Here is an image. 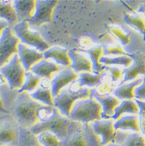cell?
Returning a JSON list of instances; mask_svg holds the SVG:
<instances>
[{
	"instance_id": "cell-1",
	"label": "cell",
	"mask_w": 145,
	"mask_h": 146,
	"mask_svg": "<svg viewBox=\"0 0 145 146\" xmlns=\"http://www.w3.org/2000/svg\"><path fill=\"white\" fill-rule=\"evenodd\" d=\"M44 104L34 100L26 92L19 93L9 110L20 127L30 130L37 123V110Z\"/></svg>"
},
{
	"instance_id": "cell-2",
	"label": "cell",
	"mask_w": 145,
	"mask_h": 146,
	"mask_svg": "<svg viewBox=\"0 0 145 146\" xmlns=\"http://www.w3.org/2000/svg\"><path fill=\"white\" fill-rule=\"evenodd\" d=\"M62 146H103L101 138L95 134L92 124L72 121L66 139Z\"/></svg>"
},
{
	"instance_id": "cell-3",
	"label": "cell",
	"mask_w": 145,
	"mask_h": 146,
	"mask_svg": "<svg viewBox=\"0 0 145 146\" xmlns=\"http://www.w3.org/2000/svg\"><path fill=\"white\" fill-rule=\"evenodd\" d=\"M92 95V89L81 86L78 80L62 90L54 98V107L58 110L62 115L70 117V113L76 102L89 98Z\"/></svg>"
},
{
	"instance_id": "cell-4",
	"label": "cell",
	"mask_w": 145,
	"mask_h": 146,
	"mask_svg": "<svg viewBox=\"0 0 145 146\" xmlns=\"http://www.w3.org/2000/svg\"><path fill=\"white\" fill-rule=\"evenodd\" d=\"M102 113V105L92 94L89 98L76 102L72 109L69 118L73 121L92 124L103 119Z\"/></svg>"
},
{
	"instance_id": "cell-5",
	"label": "cell",
	"mask_w": 145,
	"mask_h": 146,
	"mask_svg": "<svg viewBox=\"0 0 145 146\" xmlns=\"http://www.w3.org/2000/svg\"><path fill=\"white\" fill-rule=\"evenodd\" d=\"M71 123L72 120L70 118L62 115L58 110L54 107L50 117H48L45 121L37 123L31 127L30 131L36 136L42 132H51L63 141L67 138Z\"/></svg>"
},
{
	"instance_id": "cell-6",
	"label": "cell",
	"mask_w": 145,
	"mask_h": 146,
	"mask_svg": "<svg viewBox=\"0 0 145 146\" xmlns=\"http://www.w3.org/2000/svg\"><path fill=\"white\" fill-rule=\"evenodd\" d=\"M13 30L21 43L27 45L28 47L34 48L43 53L50 48L39 31L31 27L27 21L17 23L13 27Z\"/></svg>"
},
{
	"instance_id": "cell-7",
	"label": "cell",
	"mask_w": 145,
	"mask_h": 146,
	"mask_svg": "<svg viewBox=\"0 0 145 146\" xmlns=\"http://www.w3.org/2000/svg\"><path fill=\"white\" fill-rule=\"evenodd\" d=\"M26 72L18 54L14 55L6 65L0 68V73L12 90L21 89L25 81Z\"/></svg>"
},
{
	"instance_id": "cell-8",
	"label": "cell",
	"mask_w": 145,
	"mask_h": 146,
	"mask_svg": "<svg viewBox=\"0 0 145 146\" xmlns=\"http://www.w3.org/2000/svg\"><path fill=\"white\" fill-rule=\"evenodd\" d=\"M20 127L10 113H0V146H18Z\"/></svg>"
},
{
	"instance_id": "cell-9",
	"label": "cell",
	"mask_w": 145,
	"mask_h": 146,
	"mask_svg": "<svg viewBox=\"0 0 145 146\" xmlns=\"http://www.w3.org/2000/svg\"><path fill=\"white\" fill-rule=\"evenodd\" d=\"M20 43V40L10 27L3 31L0 36V68L6 65L18 54V46Z\"/></svg>"
},
{
	"instance_id": "cell-10",
	"label": "cell",
	"mask_w": 145,
	"mask_h": 146,
	"mask_svg": "<svg viewBox=\"0 0 145 146\" xmlns=\"http://www.w3.org/2000/svg\"><path fill=\"white\" fill-rule=\"evenodd\" d=\"M58 1L37 0L36 2V12L33 18L28 22L33 27H39L45 23L51 22L54 9Z\"/></svg>"
},
{
	"instance_id": "cell-11",
	"label": "cell",
	"mask_w": 145,
	"mask_h": 146,
	"mask_svg": "<svg viewBox=\"0 0 145 146\" xmlns=\"http://www.w3.org/2000/svg\"><path fill=\"white\" fill-rule=\"evenodd\" d=\"M78 76L79 75L73 70L72 67L64 68L61 72H59L50 81L54 98L57 97L62 90L66 88V86H68L74 82L77 81Z\"/></svg>"
},
{
	"instance_id": "cell-12",
	"label": "cell",
	"mask_w": 145,
	"mask_h": 146,
	"mask_svg": "<svg viewBox=\"0 0 145 146\" xmlns=\"http://www.w3.org/2000/svg\"><path fill=\"white\" fill-rule=\"evenodd\" d=\"M114 123L113 119H101L91 124L95 134L101 138L103 146L107 145L115 140L117 130L115 129Z\"/></svg>"
},
{
	"instance_id": "cell-13",
	"label": "cell",
	"mask_w": 145,
	"mask_h": 146,
	"mask_svg": "<svg viewBox=\"0 0 145 146\" xmlns=\"http://www.w3.org/2000/svg\"><path fill=\"white\" fill-rule=\"evenodd\" d=\"M72 62L71 67L78 75L83 72H93V64L89 55L85 51L76 48L68 51Z\"/></svg>"
},
{
	"instance_id": "cell-14",
	"label": "cell",
	"mask_w": 145,
	"mask_h": 146,
	"mask_svg": "<svg viewBox=\"0 0 145 146\" xmlns=\"http://www.w3.org/2000/svg\"><path fill=\"white\" fill-rule=\"evenodd\" d=\"M18 55L26 72H30L33 66L44 59L43 52L28 47L23 43H20L18 46Z\"/></svg>"
},
{
	"instance_id": "cell-15",
	"label": "cell",
	"mask_w": 145,
	"mask_h": 146,
	"mask_svg": "<svg viewBox=\"0 0 145 146\" xmlns=\"http://www.w3.org/2000/svg\"><path fill=\"white\" fill-rule=\"evenodd\" d=\"M64 68L50 59H43L32 67L30 72L39 76L40 79L51 81L54 76Z\"/></svg>"
},
{
	"instance_id": "cell-16",
	"label": "cell",
	"mask_w": 145,
	"mask_h": 146,
	"mask_svg": "<svg viewBox=\"0 0 145 146\" xmlns=\"http://www.w3.org/2000/svg\"><path fill=\"white\" fill-rule=\"evenodd\" d=\"M134 62L124 70V76L121 84L131 82L138 78L140 75L145 76V55L141 53L130 54Z\"/></svg>"
},
{
	"instance_id": "cell-17",
	"label": "cell",
	"mask_w": 145,
	"mask_h": 146,
	"mask_svg": "<svg viewBox=\"0 0 145 146\" xmlns=\"http://www.w3.org/2000/svg\"><path fill=\"white\" fill-rule=\"evenodd\" d=\"M92 94L103 107V119H112L116 109L120 106L121 100L114 95H99L95 93L93 89H92Z\"/></svg>"
},
{
	"instance_id": "cell-18",
	"label": "cell",
	"mask_w": 145,
	"mask_h": 146,
	"mask_svg": "<svg viewBox=\"0 0 145 146\" xmlns=\"http://www.w3.org/2000/svg\"><path fill=\"white\" fill-rule=\"evenodd\" d=\"M30 94L32 98L40 104L46 106L54 107V98L51 91L50 81L49 80L41 79V82L39 87L34 93Z\"/></svg>"
},
{
	"instance_id": "cell-19",
	"label": "cell",
	"mask_w": 145,
	"mask_h": 146,
	"mask_svg": "<svg viewBox=\"0 0 145 146\" xmlns=\"http://www.w3.org/2000/svg\"><path fill=\"white\" fill-rule=\"evenodd\" d=\"M144 81V78L138 77L133 81L120 84L114 89L113 95L117 96L120 100H135L134 90Z\"/></svg>"
},
{
	"instance_id": "cell-20",
	"label": "cell",
	"mask_w": 145,
	"mask_h": 146,
	"mask_svg": "<svg viewBox=\"0 0 145 146\" xmlns=\"http://www.w3.org/2000/svg\"><path fill=\"white\" fill-rule=\"evenodd\" d=\"M13 6L17 13L18 23L29 21L31 20L36 12V2L34 0L30 1H13Z\"/></svg>"
},
{
	"instance_id": "cell-21",
	"label": "cell",
	"mask_w": 145,
	"mask_h": 146,
	"mask_svg": "<svg viewBox=\"0 0 145 146\" xmlns=\"http://www.w3.org/2000/svg\"><path fill=\"white\" fill-rule=\"evenodd\" d=\"M68 50L60 46L50 47L48 50L44 52L45 59L52 60L62 67H71L72 62L68 54Z\"/></svg>"
},
{
	"instance_id": "cell-22",
	"label": "cell",
	"mask_w": 145,
	"mask_h": 146,
	"mask_svg": "<svg viewBox=\"0 0 145 146\" xmlns=\"http://www.w3.org/2000/svg\"><path fill=\"white\" fill-rule=\"evenodd\" d=\"M115 129L121 131H132L135 133H141L139 124V117L137 115L122 116L118 120L115 121Z\"/></svg>"
},
{
	"instance_id": "cell-23",
	"label": "cell",
	"mask_w": 145,
	"mask_h": 146,
	"mask_svg": "<svg viewBox=\"0 0 145 146\" xmlns=\"http://www.w3.org/2000/svg\"><path fill=\"white\" fill-rule=\"evenodd\" d=\"M0 19L7 21L11 28L18 23V18L13 1L0 0Z\"/></svg>"
},
{
	"instance_id": "cell-24",
	"label": "cell",
	"mask_w": 145,
	"mask_h": 146,
	"mask_svg": "<svg viewBox=\"0 0 145 146\" xmlns=\"http://www.w3.org/2000/svg\"><path fill=\"white\" fill-rule=\"evenodd\" d=\"M93 64V72L102 74L105 72V65L100 62V58L103 56V45H95L91 48H87L85 51Z\"/></svg>"
},
{
	"instance_id": "cell-25",
	"label": "cell",
	"mask_w": 145,
	"mask_h": 146,
	"mask_svg": "<svg viewBox=\"0 0 145 146\" xmlns=\"http://www.w3.org/2000/svg\"><path fill=\"white\" fill-rule=\"evenodd\" d=\"M124 21L144 36L145 40V17L140 12L124 13Z\"/></svg>"
},
{
	"instance_id": "cell-26",
	"label": "cell",
	"mask_w": 145,
	"mask_h": 146,
	"mask_svg": "<svg viewBox=\"0 0 145 146\" xmlns=\"http://www.w3.org/2000/svg\"><path fill=\"white\" fill-rule=\"evenodd\" d=\"M139 112V107L134 100H122L120 106L115 110L114 115L112 119L117 121L125 113L132 114V115H138Z\"/></svg>"
},
{
	"instance_id": "cell-27",
	"label": "cell",
	"mask_w": 145,
	"mask_h": 146,
	"mask_svg": "<svg viewBox=\"0 0 145 146\" xmlns=\"http://www.w3.org/2000/svg\"><path fill=\"white\" fill-rule=\"evenodd\" d=\"M41 82V79L39 76L34 74L32 72H26L25 76V81L20 90H18V93H32L39 87Z\"/></svg>"
},
{
	"instance_id": "cell-28",
	"label": "cell",
	"mask_w": 145,
	"mask_h": 146,
	"mask_svg": "<svg viewBox=\"0 0 145 146\" xmlns=\"http://www.w3.org/2000/svg\"><path fill=\"white\" fill-rule=\"evenodd\" d=\"M130 55H120L116 57L103 56L100 58V62L103 65H119L127 68L134 62V60Z\"/></svg>"
},
{
	"instance_id": "cell-29",
	"label": "cell",
	"mask_w": 145,
	"mask_h": 146,
	"mask_svg": "<svg viewBox=\"0 0 145 146\" xmlns=\"http://www.w3.org/2000/svg\"><path fill=\"white\" fill-rule=\"evenodd\" d=\"M102 74H97L95 72L81 73L78 76V83L84 87L94 89L99 84L102 78Z\"/></svg>"
},
{
	"instance_id": "cell-30",
	"label": "cell",
	"mask_w": 145,
	"mask_h": 146,
	"mask_svg": "<svg viewBox=\"0 0 145 146\" xmlns=\"http://www.w3.org/2000/svg\"><path fill=\"white\" fill-rule=\"evenodd\" d=\"M106 28L109 32V34L113 36L115 40L117 39L120 44L127 46L130 42V36L118 24H108L106 25Z\"/></svg>"
},
{
	"instance_id": "cell-31",
	"label": "cell",
	"mask_w": 145,
	"mask_h": 146,
	"mask_svg": "<svg viewBox=\"0 0 145 146\" xmlns=\"http://www.w3.org/2000/svg\"><path fill=\"white\" fill-rule=\"evenodd\" d=\"M103 47V56L116 57L120 55H130V54L126 52L122 47V44L117 40L107 41Z\"/></svg>"
},
{
	"instance_id": "cell-32",
	"label": "cell",
	"mask_w": 145,
	"mask_h": 146,
	"mask_svg": "<svg viewBox=\"0 0 145 146\" xmlns=\"http://www.w3.org/2000/svg\"><path fill=\"white\" fill-rule=\"evenodd\" d=\"M116 85L113 82L109 75L105 71L102 74V78L99 84L93 90H95V93L99 95H109L112 91L113 92V88Z\"/></svg>"
},
{
	"instance_id": "cell-33",
	"label": "cell",
	"mask_w": 145,
	"mask_h": 146,
	"mask_svg": "<svg viewBox=\"0 0 145 146\" xmlns=\"http://www.w3.org/2000/svg\"><path fill=\"white\" fill-rule=\"evenodd\" d=\"M18 146H43L37 140L36 135L32 134L30 130L20 127V141Z\"/></svg>"
},
{
	"instance_id": "cell-34",
	"label": "cell",
	"mask_w": 145,
	"mask_h": 146,
	"mask_svg": "<svg viewBox=\"0 0 145 146\" xmlns=\"http://www.w3.org/2000/svg\"><path fill=\"white\" fill-rule=\"evenodd\" d=\"M36 138L43 146H62V141L51 132H42Z\"/></svg>"
},
{
	"instance_id": "cell-35",
	"label": "cell",
	"mask_w": 145,
	"mask_h": 146,
	"mask_svg": "<svg viewBox=\"0 0 145 146\" xmlns=\"http://www.w3.org/2000/svg\"><path fill=\"white\" fill-rule=\"evenodd\" d=\"M125 68L119 65H105V71L108 73L111 78L112 81L116 86L118 82H120V85L123 82L124 76ZM119 85V86H120Z\"/></svg>"
},
{
	"instance_id": "cell-36",
	"label": "cell",
	"mask_w": 145,
	"mask_h": 146,
	"mask_svg": "<svg viewBox=\"0 0 145 146\" xmlns=\"http://www.w3.org/2000/svg\"><path fill=\"white\" fill-rule=\"evenodd\" d=\"M123 146H145V136L142 133H132L127 136Z\"/></svg>"
},
{
	"instance_id": "cell-37",
	"label": "cell",
	"mask_w": 145,
	"mask_h": 146,
	"mask_svg": "<svg viewBox=\"0 0 145 146\" xmlns=\"http://www.w3.org/2000/svg\"><path fill=\"white\" fill-rule=\"evenodd\" d=\"M135 94V99L140 100H145V76H144V81L134 90Z\"/></svg>"
},
{
	"instance_id": "cell-38",
	"label": "cell",
	"mask_w": 145,
	"mask_h": 146,
	"mask_svg": "<svg viewBox=\"0 0 145 146\" xmlns=\"http://www.w3.org/2000/svg\"><path fill=\"white\" fill-rule=\"evenodd\" d=\"M9 27V23H7V21L3 20V19H0V36H1V34L3 33V31H4L6 27Z\"/></svg>"
},
{
	"instance_id": "cell-39",
	"label": "cell",
	"mask_w": 145,
	"mask_h": 146,
	"mask_svg": "<svg viewBox=\"0 0 145 146\" xmlns=\"http://www.w3.org/2000/svg\"><path fill=\"white\" fill-rule=\"evenodd\" d=\"M0 113H10L9 112L8 110H6L5 105H4V103L3 101V99H2V96H1V94H0Z\"/></svg>"
},
{
	"instance_id": "cell-40",
	"label": "cell",
	"mask_w": 145,
	"mask_h": 146,
	"mask_svg": "<svg viewBox=\"0 0 145 146\" xmlns=\"http://www.w3.org/2000/svg\"><path fill=\"white\" fill-rule=\"evenodd\" d=\"M138 12H140V13H143V14H144V16L145 17V4H142L141 6H140L139 11Z\"/></svg>"
},
{
	"instance_id": "cell-41",
	"label": "cell",
	"mask_w": 145,
	"mask_h": 146,
	"mask_svg": "<svg viewBox=\"0 0 145 146\" xmlns=\"http://www.w3.org/2000/svg\"><path fill=\"white\" fill-rule=\"evenodd\" d=\"M106 146H123L122 145H120V144H117V143H116V142H111V143H109Z\"/></svg>"
}]
</instances>
